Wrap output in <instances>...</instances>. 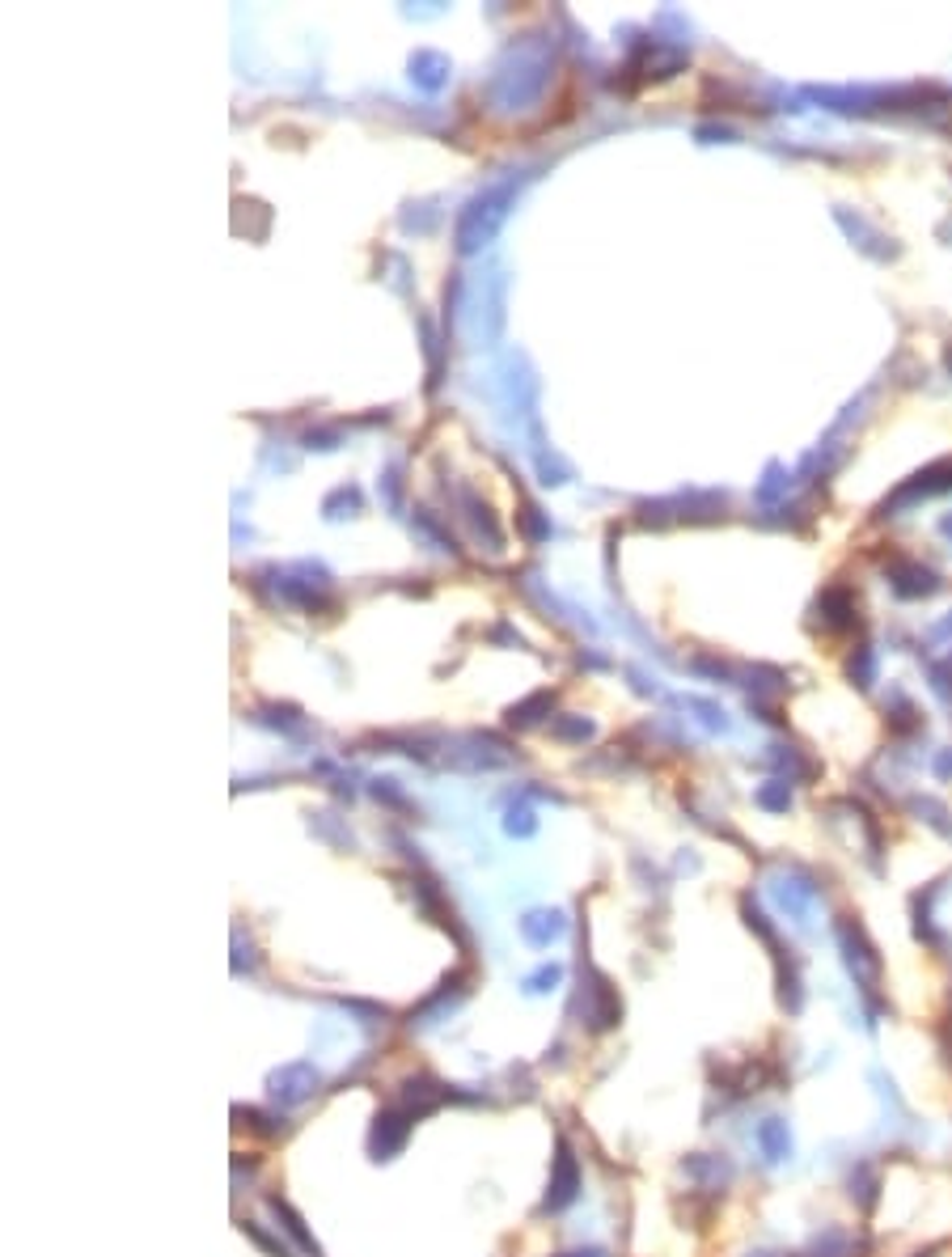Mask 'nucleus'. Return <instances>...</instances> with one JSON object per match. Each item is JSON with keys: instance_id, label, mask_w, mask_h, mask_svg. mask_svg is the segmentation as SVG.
I'll use <instances>...</instances> for the list:
<instances>
[{"instance_id": "nucleus-7", "label": "nucleus", "mask_w": 952, "mask_h": 1257, "mask_svg": "<svg viewBox=\"0 0 952 1257\" xmlns=\"http://www.w3.org/2000/svg\"><path fill=\"white\" fill-rule=\"evenodd\" d=\"M555 915H530L525 919V935L534 940V945H546L550 935H559V923H550Z\"/></svg>"}, {"instance_id": "nucleus-9", "label": "nucleus", "mask_w": 952, "mask_h": 1257, "mask_svg": "<svg viewBox=\"0 0 952 1257\" xmlns=\"http://www.w3.org/2000/svg\"><path fill=\"white\" fill-rule=\"evenodd\" d=\"M563 1257H606L601 1249H576V1253H563Z\"/></svg>"}, {"instance_id": "nucleus-3", "label": "nucleus", "mask_w": 952, "mask_h": 1257, "mask_svg": "<svg viewBox=\"0 0 952 1257\" xmlns=\"http://www.w3.org/2000/svg\"><path fill=\"white\" fill-rule=\"evenodd\" d=\"M411 1118L407 1109H381L377 1122H372V1135H368V1152L372 1160H394L411 1135Z\"/></svg>"}, {"instance_id": "nucleus-8", "label": "nucleus", "mask_w": 952, "mask_h": 1257, "mask_svg": "<svg viewBox=\"0 0 952 1257\" xmlns=\"http://www.w3.org/2000/svg\"><path fill=\"white\" fill-rule=\"evenodd\" d=\"M555 982H559V966H546V970H538L525 986H530L534 995H546V991H555Z\"/></svg>"}, {"instance_id": "nucleus-6", "label": "nucleus", "mask_w": 952, "mask_h": 1257, "mask_svg": "<svg viewBox=\"0 0 952 1257\" xmlns=\"http://www.w3.org/2000/svg\"><path fill=\"white\" fill-rule=\"evenodd\" d=\"M272 1211H276V1215H280V1220H284V1232H288V1236H292V1240H297V1245H301V1249H305V1253H313V1257H323V1249H317V1240H313V1236H309V1232H305V1228H301V1215H292V1211H288V1203H280V1199H272Z\"/></svg>"}, {"instance_id": "nucleus-1", "label": "nucleus", "mask_w": 952, "mask_h": 1257, "mask_svg": "<svg viewBox=\"0 0 952 1257\" xmlns=\"http://www.w3.org/2000/svg\"><path fill=\"white\" fill-rule=\"evenodd\" d=\"M581 1160L571 1156L567 1139L555 1144V1169H550V1185H546V1199H542V1211H567L571 1203L581 1199Z\"/></svg>"}, {"instance_id": "nucleus-4", "label": "nucleus", "mask_w": 952, "mask_h": 1257, "mask_svg": "<svg viewBox=\"0 0 952 1257\" xmlns=\"http://www.w3.org/2000/svg\"><path fill=\"white\" fill-rule=\"evenodd\" d=\"M757 1148H762V1156H767L771 1164L788 1160V1156H792V1135H788V1126H783L779 1118H767V1122L757 1126Z\"/></svg>"}, {"instance_id": "nucleus-5", "label": "nucleus", "mask_w": 952, "mask_h": 1257, "mask_svg": "<svg viewBox=\"0 0 952 1257\" xmlns=\"http://www.w3.org/2000/svg\"><path fill=\"white\" fill-rule=\"evenodd\" d=\"M686 1173L698 1177V1181H707V1185H720V1181L732 1177L728 1160H720V1156H690V1160H686Z\"/></svg>"}, {"instance_id": "nucleus-2", "label": "nucleus", "mask_w": 952, "mask_h": 1257, "mask_svg": "<svg viewBox=\"0 0 952 1257\" xmlns=\"http://www.w3.org/2000/svg\"><path fill=\"white\" fill-rule=\"evenodd\" d=\"M317 1084H323V1076L313 1062H284L267 1076V1093L276 1105H301L317 1093Z\"/></svg>"}]
</instances>
